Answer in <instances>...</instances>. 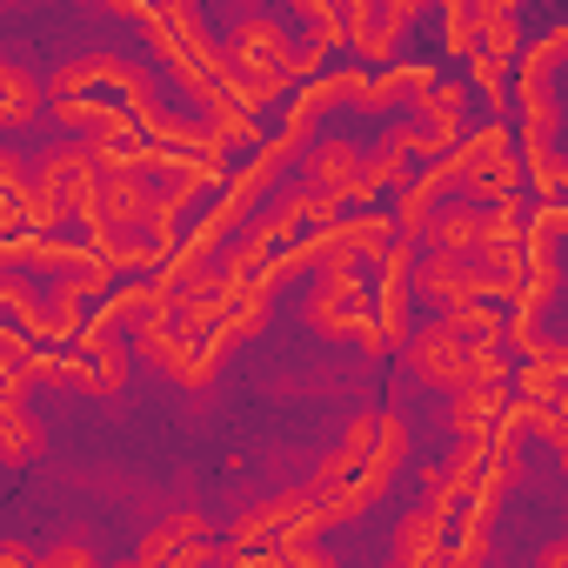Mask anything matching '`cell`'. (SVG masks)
Here are the masks:
<instances>
[{
	"instance_id": "cell-1",
	"label": "cell",
	"mask_w": 568,
	"mask_h": 568,
	"mask_svg": "<svg viewBox=\"0 0 568 568\" xmlns=\"http://www.w3.org/2000/svg\"><path fill=\"white\" fill-rule=\"evenodd\" d=\"M395 462H402V422L395 415H355L348 422V435H342V448L308 475V508H315V521H342V515H355V508H368L382 488H388V475H395Z\"/></svg>"
},
{
	"instance_id": "cell-2",
	"label": "cell",
	"mask_w": 568,
	"mask_h": 568,
	"mask_svg": "<svg viewBox=\"0 0 568 568\" xmlns=\"http://www.w3.org/2000/svg\"><path fill=\"white\" fill-rule=\"evenodd\" d=\"M227 74H234L241 101H267V94H281L302 74V54H295V41L281 34L274 21H241L227 34Z\"/></svg>"
},
{
	"instance_id": "cell-3",
	"label": "cell",
	"mask_w": 568,
	"mask_h": 568,
	"mask_svg": "<svg viewBox=\"0 0 568 568\" xmlns=\"http://www.w3.org/2000/svg\"><path fill=\"white\" fill-rule=\"evenodd\" d=\"M415 295L435 308H462V302H488L501 288H495V274L481 267L475 247H435L428 241V254L415 261Z\"/></svg>"
},
{
	"instance_id": "cell-4",
	"label": "cell",
	"mask_w": 568,
	"mask_h": 568,
	"mask_svg": "<svg viewBox=\"0 0 568 568\" xmlns=\"http://www.w3.org/2000/svg\"><path fill=\"white\" fill-rule=\"evenodd\" d=\"M455 181H462V194H475V201H508V194H515V148H508V134L488 128V134L462 141Z\"/></svg>"
},
{
	"instance_id": "cell-5",
	"label": "cell",
	"mask_w": 568,
	"mask_h": 568,
	"mask_svg": "<svg viewBox=\"0 0 568 568\" xmlns=\"http://www.w3.org/2000/svg\"><path fill=\"white\" fill-rule=\"evenodd\" d=\"M308 187L335 207V201H368L375 187H368V161L355 154V141H322L315 154H308Z\"/></svg>"
},
{
	"instance_id": "cell-6",
	"label": "cell",
	"mask_w": 568,
	"mask_h": 568,
	"mask_svg": "<svg viewBox=\"0 0 568 568\" xmlns=\"http://www.w3.org/2000/svg\"><path fill=\"white\" fill-rule=\"evenodd\" d=\"M468 335L455 328V322H435V328H422L415 342H408V368L428 382V388H455L462 382V368H468Z\"/></svg>"
},
{
	"instance_id": "cell-7",
	"label": "cell",
	"mask_w": 568,
	"mask_h": 568,
	"mask_svg": "<svg viewBox=\"0 0 568 568\" xmlns=\"http://www.w3.org/2000/svg\"><path fill=\"white\" fill-rule=\"evenodd\" d=\"M281 528H315V508H308V495H302V488L254 501V508L234 521V541H227V555H247V548H261V541H267V535H281Z\"/></svg>"
},
{
	"instance_id": "cell-8",
	"label": "cell",
	"mask_w": 568,
	"mask_h": 568,
	"mask_svg": "<svg viewBox=\"0 0 568 568\" xmlns=\"http://www.w3.org/2000/svg\"><path fill=\"white\" fill-rule=\"evenodd\" d=\"M448 422H455L462 442H488V435H501V422H508V388H501V382H455V408H448Z\"/></svg>"
},
{
	"instance_id": "cell-9",
	"label": "cell",
	"mask_w": 568,
	"mask_h": 568,
	"mask_svg": "<svg viewBox=\"0 0 568 568\" xmlns=\"http://www.w3.org/2000/svg\"><path fill=\"white\" fill-rule=\"evenodd\" d=\"M308 322L328 328V335H362L368 328V302H362L355 267H328V288L308 302Z\"/></svg>"
},
{
	"instance_id": "cell-10",
	"label": "cell",
	"mask_w": 568,
	"mask_h": 568,
	"mask_svg": "<svg viewBox=\"0 0 568 568\" xmlns=\"http://www.w3.org/2000/svg\"><path fill=\"white\" fill-rule=\"evenodd\" d=\"M207 555H221V548L207 541L201 515H168L154 535H141V561H207Z\"/></svg>"
},
{
	"instance_id": "cell-11",
	"label": "cell",
	"mask_w": 568,
	"mask_h": 568,
	"mask_svg": "<svg viewBox=\"0 0 568 568\" xmlns=\"http://www.w3.org/2000/svg\"><path fill=\"white\" fill-rule=\"evenodd\" d=\"M442 521H448V508L442 501H422L415 515H402V528H395V561H442Z\"/></svg>"
},
{
	"instance_id": "cell-12",
	"label": "cell",
	"mask_w": 568,
	"mask_h": 568,
	"mask_svg": "<svg viewBox=\"0 0 568 568\" xmlns=\"http://www.w3.org/2000/svg\"><path fill=\"white\" fill-rule=\"evenodd\" d=\"M41 101H48V88H41L28 68L0 61V128H28V121L41 114Z\"/></svg>"
},
{
	"instance_id": "cell-13",
	"label": "cell",
	"mask_w": 568,
	"mask_h": 568,
	"mask_svg": "<svg viewBox=\"0 0 568 568\" xmlns=\"http://www.w3.org/2000/svg\"><path fill=\"white\" fill-rule=\"evenodd\" d=\"M41 448H48L41 422L28 408H14V402H0V462L21 468V462H41Z\"/></svg>"
},
{
	"instance_id": "cell-14",
	"label": "cell",
	"mask_w": 568,
	"mask_h": 568,
	"mask_svg": "<svg viewBox=\"0 0 568 568\" xmlns=\"http://www.w3.org/2000/svg\"><path fill=\"white\" fill-rule=\"evenodd\" d=\"M422 234H428L435 247H475V241L488 234V214H475V207H435Z\"/></svg>"
},
{
	"instance_id": "cell-15",
	"label": "cell",
	"mask_w": 568,
	"mask_h": 568,
	"mask_svg": "<svg viewBox=\"0 0 568 568\" xmlns=\"http://www.w3.org/2000/svg\"><path fill=\"white\" fill-rule=\"evenodd\" d=\"M428 214H435V187H408V181H402V234H408V241L428 227Z\"/></svg>"
},
{
	"instance_id": "cell-16",
	"label": "cell",
	"mask_w": 568,
	"mask_h": 568,
	"mask_svg": "<svg viewBox=\"0 0 568 568\" xmlns=\"http://www.w3.org/2000/svg\"><path fill=\"white\" fill-rule=\"evenodd\" d=\"M34 561H48V568H81V561H94V548H81V541H61V548H48V555H34Z\"/></svg>"
},
{
	"instance_id": "cell-17",
	"label": "cell",
	"mask_w": 568,
	"mask_h": 568,
	"mask_svg": "<svg viewBox=\"0 0 568 568\" xmlns=\"http://www.w3.org/2000/svg\"><path fill=\"white\" fill-rule=\"evenodd\" d=\"M0 561H34V548H21V541H0Z\"/></svg>"
},
{
	"instance_id": "cell-18",
	"label": "cell",
	"mask_w": 568,
	"mask_h": 568,
	"mask_svg": "<svg viewBox=\"0 0 568 568\" xmlns=\"http://www.w3.org/2000/svg\"><path fill=\"white\" fill-rule=\"evenodd\" d=\"M408 8H422V0H408Z\"/></svg>"
}]
</instances>
